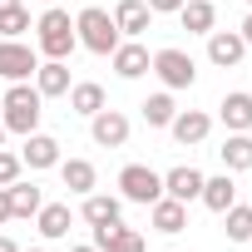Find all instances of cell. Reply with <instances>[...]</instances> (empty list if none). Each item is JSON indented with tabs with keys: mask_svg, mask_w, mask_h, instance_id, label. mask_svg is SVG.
I'll list each match as a JSON object with an SVG mask.
<instances>
[{
	"mask_svg": "<svg viewBox=\"0 0 252 252\" xmlns=\"http://www.w3.org/2000/svg\"><path fill=\"white\" fill-rule=\"evenodd\" d=\"M45 5H55V0H45Z\"/></svg>",
	"mask_w": 252,
	"mask_h": 252,
	"instance_id": "74e56055",
	"label": "cell"
},
{
	"mask_svg": "<svg viewBox=\"0 0 252 252\" xmlns=\"http://www.w3.org/2000/svg\"><path fill=\"white\" fill-rule=\"evenodd\" d=\"M35 69H40V60H35L30 45H20V40H0V79L20 84V79H30Z\"/></svg>",
	"mask_w": 252,
	"mask_h": 252,
	"instance_id": "8992f818",
	"label": "cell"
},
{
	"mask_svg": "<svg viewBox=\"0 0 252 252\" xmlns=\"http://www.w3.org/2000/svg\"><path fill=\"white\" fill-rule=\"evenodd\" d=\"M222 218H227V237H232V242H252V208H237V203H232Z\"/></svg>",
	"mask_w": 252,
	"mask_h": 252,
	"instance_id": "4316f807",
	"label": "cell"
},
{
	"mask_svg": "<svg viewBox=\"0 0 252 252\" xmlns=\"http://www.w3.org/2000/svg\"><path fill=\"white\" fill-rule=\"evenodd\" d=\"M0 252H20V247H15V242H10V237H0Z\"/></svg>",
	"mask_w": 252,
	"mask_h": 252,
	"instance_id": "d6a6232c",
	"label": "cell"
},
{
	"mask_svg": "<svg viewBox=\"0 0 252 252\" xmlns=\"http://www.w3.org/2000/svg\"><path fill=\"white\" fill-rule=\"evenodd\" d=\"M168 129H173V139L188 149V144H203V139H208L213 119H208V114H198V109H183V114H173V124H168Z\"/></svg>",
	"mask_w": 252,
	"mask_h": 252,
	"instance_id": "5bb4252c",
	"label": "cell"
},
{
	"mask_svg": "<svg viewBox=\"0 0 252 252\" xmlns=\"http://www.w3.org/2000/svg\"><path fill=\"white\" fill-rule=\"evenodd\" d=\"M237 35H242V40H247V45H252V15H247V20H242V30H237Z\"/></svg>",
	"mask_w": 252,
	"mask_h": 252,
	"instance_id": "1f68e13d",
	"label": "cell"
},
{
	"mask_svg": "<svg viewBox=\"0 0 252 252\" xmlns=\"http://www.w3.org/2000/svg\"><path fill=\"white\" fill-rule=\"evenodd\" d=\"M247 5H252V0H247Z\"/></svg>",
	"mask_w": 252,
	"mask_h": 252,
	"instance_id": "f35d334b",
	"label": "cell"
},
{
	"mask_svg": "<svg viewBox=\"0 0 252 252\" xmlns=\"http://www.w3.org/2000/svg\"><path fill=\"white\" fill-rule=\"evenodd\" d=\"M149 213H154V227L168 232V237L188 227V203H178V198H168V193H163L158 203H149Z\"/></svg>",
	"mask_w": 252,
	"mask_h": 252,
	"instance_id": "4fadbf2b",
	"label": "cell"
},
{
	"mask_svg": "<svg viewBox=\"0 0 252 252\" xmlns=\"http://www.w3.org/2000/svg\"><path fill=\"white\" fill-rule=\"evenodd\" d=\"M154 74L168 84V89H188L193 79H198V64H193V55H183V50H158L154 55Z\"/></svg>",
	"mask_w": 252,
	"mask_h": 252,
	"instance_id": "5b68a950",
	"label": "cell"
},
{
	"mask_svg": "<svg viewBox=\"0 0 252 252\" xmlns=\"http://www.w3.org/2000/svg\"><path fill=\"white\" fill-rule=\"evenodd\" d=\"M119 188H124V198H129V203H144V208L163 198V178H158L149 163H129V168L119 173Z\"/></svg>",
	"mask_w": 252,
	"mask_h": 252,
	"instance_id": "277c9868",
	"label": "cell"
},
{
	"mask_svg": "<svg viewBox=\"0 0 252 252\" xmlns=\"http://www.w3.org/2000/svg\"><path fill=\"white\" fill-rule=\"evenodd\" d=\"M242 55H247V40H242L237 30H213V35H208V60H213L218 69L242 64Z\"/></svg>",
	"mask_w": 252,
	"mask_h": 252,
	"instance_id": "9c48e42d",
	"label": "cell"
},
{
	"mask_svg": "<svg viewBox=\"0 0 252 252\" xmlns=\"http://www.w3.org/2000/svg\"><path fill=\"white\" fill-rule=\"evenodd\" d=\"M114 25H119V35L139 40V35L154 25V10L144 5V0H119V5H114Z\"/></svg>",
	"mask_w": 252,
	"mask_h": 252,
	"instance_id": "8fae6325",
	"label": "cell"
},
{
	"mask_svg": "<svg viewBox=\"0 0 252 252\" xmlns=\"http://www.w3.org/2000/svg\"><path fill=\"white\" fill-rule=\"evenodd\" d=\"M55 168H60V178H64L69 193H94V163H89V158H64V163H55Z\"/></svg>",
	"mask_w": 252,
	"mask_h": 252,
	"instance_id": "d6986e66",
	"label": "cell"
},
{
	"mask_svg": "<svg viewBox=\"0 0 252 252\" xmlns=\"http://www.w3.org/2000/svg\"><path fill=\"white\" fill-rule=\"evenodd\" d=\"M40 232L50 237V242H60V237H69V203H40Z\"/></svg>",
	"mask_w": 252,
	"mask_h": 252,
	"instance_id": "ffe728a7",
	"label": "cell"
},
{
	"mask_svg": "<svg viewBox=\"0 0 252 252\" xmlns=\"http://www.w3.org/2000/svg\"><path fill=\"white\" fill-rule=\"evenodd\" d=\"M163 193L178 198V203H193V198H203V173L193 163H178V168L163 173Z\"/></svg>",
	"mask_w": 252,
	"mask_h": 252,
	"instance_id": "30bf717a",
	"label": "cell"
},
{
	"mask_svg": "<svg viewBox=\"0 0 252 252\" xmlns=\"http://www.w3.org/2000/svg\"><path fill=\"white\" fill-rule=\"evenodd\" d=\"M109 60H114L119 79H139V74H149V69H154V60H149V50H144L139 40H129V45L119 40V50H114Z\"/></svg>",
	"mask_w": 252,
	"mask_h": 252,
	"instance_id": "7c38bea8",
	"label": "cell"
},
{
	"mask_svg": "<svg viewBox=\"0 0 252 252\" xmlns=\"http://www.w3.org/2000/svg\"><path fill=\"white\" fill-rule=\"evenodd\" d=\"M218 109H222V124H227L232 134H247V129H252V94L232 89V94H227Z\"/></svg>",
	"mask_w": 252,
	"mask_h": 252,
	"instance_id": "e0dca14e",
	"label": "cell"
},
{
	"mask_svg": "<svg viewBox=\"0 0 252 252\" xmlns=\"http://www.w3.org/2000/svg\"><path fill=\"white\" fill-rule=\"evenodd\" d=\"M20 168H25L20 154H5V149H0V188H10V183L20 178Z\"/></svg>",
	"mask_w": 252,
	"mask_h": 252,
	"instance_id": "f1b7e54d",
	"label": "cell"
},
{
	"mask_svg": "<svg viewBox=\"0 0 252 252\" xmlns=\"http://www.w3.org/2000/svg\"><path fill=\"white\" fill-rule=\"evenodd\" d=\"M89 129H94V144L99 149H124V144H129V119H124L119 109H99Z\"/></svg>",
	"mask_w": 252,
	"mask_h": 252,
	"instance_id": "ba28073f",
	"label": "cell"
},
{
	"mask_svg": "<svg viewBox=\"0 0 252 252\" xmlns=\"http://www.w3.org/2000/svg\"><path fill=\"white\" fill-rule=\"evenodd\" d=\"M218 154H222V168H227V173L252 168V139H247V134H232V139H227Z\"/></svg>",
	"mask_w": 252,
	"mask_h": 252,
	"instance_id": "cb8c5ba5",
	"label": "cell"
},
{
	"mask_svg": "<svg viewBox=\"0 0 252 252\" xmlns=\"http://www.w3.org/2000/svg\"><path fill=\"white\" fill-rule=\"evenodd\" d=\"M0 144H5V124H0Z\"/></svg>",
	"mask_w": 252,
	"mask_h": 252,
	"instance_id": "d590c367",
	"label": "cell"
},
{
	"mask_svg": "<svg viewBox=\"0 0 252 252\" xmlns=\"http://www.w3.org/2000/svg\"><path fill=\"white\" fill-rule=\"evenodd\" d=\"M20 163H30V168H55V163H60V144H55L50 134H25Z\"/></svg>",
	"mask_w": 252,
	"mask_h": 252,
	"instance_id": "2e32d148",
	"label": "cell"
},
{
	"mask_svg": "<svg viewBox=\"0 0 252 252\" xmlns=\"http://www.w3.org/2000/svg\"><path fill=\"white\" fill-rule=\"evenodd\" d=\"M20 5V0H0V15H5V10H15Z\"/></svg>",
	"mask_w": 252,
	"mask_h": 252,
	"instance_id": "836d02e7",
	"label": "cell"
},
{
	"mask_svg": "<svg viewBox=\"0 0 252 252\" xmlns=\"http://www.w3.org/2000/svg\"><path fill=\"white\" fill-rule=\"evenodd\" d=\"M69 109L94 119V114L104 109V89H99V84H89V79H84V84H69Z\"/></svg>",
	"mask_w": 252,
	"mask_h": 252,
	"instance_id": "d4e9b609",
	"label": "cell"
},
{
	"mask_svg": "<svg viewBox=\"0 0 252 252\" xmlns=\"http://www.w3.org/2000/svg\"><path fill=\"white\" fill-rule=\"evenodd\" d=\"M40 104H45V94L30 89L25 79L10 84V89H5V119H0V124H5V134H35V129H40V114H45Z\"/></svg>",
	"mask_w": 252,
	"mask_h": 252,
	"instance_id": "6da1fadb",
	"label": "cell"
},
{
	"mask_svg": "<svg viewBox=\"0 0 252 252\" xmlns=\"http://www.w3.org/2000/svg\"><path fill=\"white\" fill-rule=\"evenodd\" d=\"M144 5H149V10H154V15H158V10H163V15H168V10H173V15H178V5H183V0H144Z\"/></svg>",
	"mask_w": 252,
	"mask_h": 252,
	"instance_id": "f546056e",
	"label": "cell"
},
{
	"mask_svg": "<svg viewBox=\"0 0 252 252\" xmlns=\"http://www.w3.org/2000/svg\"><path fill=\"white\" fill-rule=\"evenodd\" d=\"M0 222H10V188H0Z\"/></svg>",
	"mask_w": 252,
	"mask_h": 252,
	"instance_id": "4dcf8cb0",
	"label": "cell"
},
{
	"mask_svg": "<svg viewBox=\"0 0 252 252\" xmlns=\"http://www.w3.org/2000/svg\"><path fill=\"white\" fill-rule=\"evenodd\" d=\"M203 203L213 208V213H227L232 203H237V188H232V178L222 173V178H203Z\"/></svg>",
	"mask_w": 252,
	"mask_h": 252,
	"instance_id": "7402d4cb",
	"label": "cell"
},
{
	"mask_svg": "<svg viewBox=\"0 0 252 252\" xmlns=\"http://www.w3.org/2000/svg\"><path fill=\"white\" fill-rule=\"evenodd\" d=\"M74 35H79V45L94 50V55H114V50H119V25H114V15L99 10V5H89V10L74 15Z\"/></svg>",
	"mask_w": 252,
	"mask_h": 252,
	"instance_id": "7a4b0ae2",
	"label": "cell"
},
{
	"mask_svg": "<svg viewBox=\"0 0 252 252\" xmlns=\"http://www.w3.org/2000/svg\"><path fill=\"white\" fill-rule=\"evenodd\" d=\"M94 247H99V252H149L144 232L124 227V218H119V222H104V227H94Z\"/></svg>",
	"mask_w": 252,
	"mask_h": 252,
	"instance_id": "52a82bcc",
	"label": "cell"
},
{
	"mask_svg": "<svg viewBox=\"0 0 252 252\" xmlns=\"http://www.w3.org/2000/svg\"><path fill=\"white\" fill-rule=\"evenodd\" d=\"M119 198H104V193H84V222L89 227H104V222H119Z\"/></svg>",
	"mask_w": 252,
	"mask_h": 252,
	"instance_id": "44dd1931",
	"label": "cell"
},
{
	"mask_svg": "<svg viewBox=\"0 0 252 252\" xmlns=\"http://www.w3.org/2000/svg\"><path fill=\"white\" fill-rule=\"evenodd\" d=\"M30 252H45V247H30Z\"/></svg>",
	"mask_w": 252,
	"mask_h": 252,
	"instance_id": "8d00e7d4",
	"label": "cell"
},
{
	"mask_svg": "<svg viewBox=\"0 0 252 252\" xmlns=\"http://www.w3.org/2000/svg\"><path fill=\"white\" fill-rule=\"evenodd\" d=\"M35 89H40L45 99H60V94H69V69H64V60H50V64H40V69H35Z\"/></svg>",
	"mask_w": 252,
	"mask_h": 252,
	"instance_id": "ac0fdd59",
	"label": "cell"
},
{
	"mask_svg": "<svg viewBox=\"0 0 252 252\" xmlns=\"http://www.w3.org/2000/svg\"><path fill=\"white\" fill-rule=\"evenodd\" d=\"M69 252H99V247H94V242H89V247H69Z\"/></svg>",
	"mask_w": 252,
	"mask_h": 252,
	"instance_id": "e575fe53",
	"label": "cell"
},
{
	"mask_svg": "<svg viewBox=\"0 0 252 252\" xmlns=\"http://www.w3.org/2000/svg\"><path fill=\"white\" fill-rule=\"evenodd\" d=\"M178 20H183L188 35H213L218 10H213V0H183V5H178Z\"/></svg>",
	"mask_w": 252,
	"mask_h": 252,
	"instance_id": "9a60e30c",
	"label": "cell"
},
{
	"mask_svg": "<svg viewBox=\"0 0 252 252\" xmlns=\"http://www.w3.org/2000/svg\"><path fill=\"white\" fill-rule=\"evenodd\" d=\"M139 109H144V124H149V129H168V124H173V114H178L168 94H149Z\"/></svg>",
	"mask_w": 252,
	"mask_h": 252,
	"instance_id": "484cf974",
	"label": "cell"
},
{
	"mask_svg": "<svg viewBox=\"0 0 252 252\" xmlns=\"http://www.w3.org/2000/svg\"><path fill=\"white\" fill-rule=\"evenodd\" d=\"M40 50L50 55V60H69V50L79 45V35H74V20H69V10H60V5H50L45 15H40Z\"/></svg>",
	"mask_w": 252,
	"mask_h": 252,
	"instance_id": "3957f363",
	"label": "cell"
},
{
	"mask_svg": "<svg viewBox=\"0 0 252 252\" xmlns=\"http://www.w3.org/2000/svg\"><path fill=\"white\" fill-rule=\"evenodd\" d=\"M20 30H30V10H25V5H15V10L0 15V35H5V40H15Z\"/></svg>",
	"mask_w": 252,
	"mask_h": 252,
	"instance_id": "83f0119b",
	"label": "cell"
},
{
	"mask_svg": "<svg viewBox=\"0 0 252 252\" xmlns=\"http://www.w3.org/2000/svg\"><path fill=\"white\" fill-rule=\"evenodd\" d=\"M40 203H45V198H40V188H35V183H20V178L10 183V218H35V213H40Z\"/></svg>",
	"mask_w": 252,
	"mask_h": 252,
	"instance_id": "603a6c76",
	"label": "cell"
}]
</instances>
